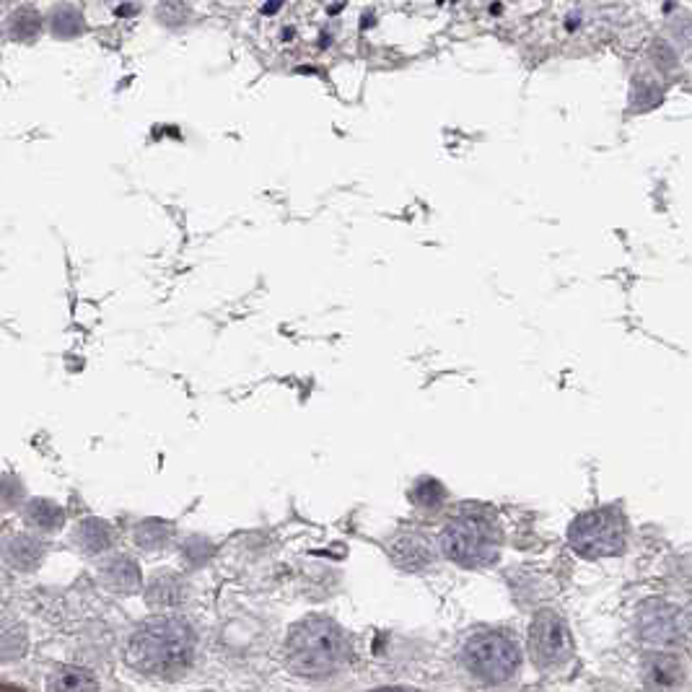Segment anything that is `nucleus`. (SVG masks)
I'll return each mask as SVG.
<instances>
[{"label": "nucleus", "mask_w": 692, "mask_h": 692, "mask_svg": "<svg viewBox=\"0 0 692 692\" xmlns=\"http://www.w3.org/2000/svg\"><path fill=\"white\" fill-rule=\"evenodd\" d=\"M52 29H55L58 37H76V34L83 32V19L70 6L58 8L55 16H52Z\"/></svg>", "instance_id": "10"}, {"label": "nucleus", "mask_w": 692, "mask_h": 692, "mask_svg": "<svg viewBox=\"0 0 692 692\" xmlns=\"http://www.w3.org/2000/svg\"><path fill=\"white\" fill-rule=\"evenodd\" d=\"M47 692H99V682L89 669L60 667L50 674Z\"/></svg>", "instance_id": "7"}, {"label": "nucleus", "mask_w": 692, "mask_h": 692, "mask_svg": "<svg viewBox=\"0 0 692 692\" xmlns=\"http://www.w3.org/2000/svg\"><path fill=\"white\" fill-rule=\"evenodd\" d=\"M573 651L568 623L555 612L545 610L534 617L529 628V656L540 669H555L568 664Z\"/></svg>", "instance_id": "6"}, {"label": "nucleus", "mask_w": 692, "mask_h": 692, "mask_svg": "<svg viewBox=\"0 0 692 692\" xmlns=\"http://www.w3.org/2000/svg\"><path fill=\"white\" fill-rule=\"evenodd\" d=\"M345 659L343 633L330 620L312 617L293 628L288 638V661L291 667L306 677H327Z\"/></svg>", "instance_id": "1"}, {"label": "nucleus", "mask_w": 692, "mask_h": 692, "mask_svg": "<svg viewBox=\"0 0 692 692\" xmlns=\"http://www.w3.org/2000/svg\"><path fill=\"white\" fill-rule=\"evenodd\" d=\"M39 29H42V16H37V13L29 11V8L19 11L11 19V34L16 39H21V42H29V39L37 37Z\"/></svg>", "instance_id": "9"}, {"label": "nucleus", "mask_w": 692, "mask_h": 692, "mask_svg": "<svg viewBox=\"0 0 692 692\" xmlns=\"http://www.w3.org/2000/svg\"><path fill=\"white\" fill-rule=\"evenodd\" d=\"M376 692H400V690H376Z\"/></svg>", "instance_id": "12"}, {"label": "nucleus", "mask_w": 692, "mask_h": 692, "mask_svg": "<svg viewBox=\"0 0 692 692\" xmlns=\"http://www.w3.org/2000/svg\"><path fill=\"white\" fill-rule=\"evenodd\" d=\"M677 682H680V667H677V661L667 659V656L651 661V667H648V685L654 687V690L667 692L672 690Z\"/></svg>", "instance_id": "8"}, {"label": "nucleus", "mask_w": 692, "mask_h": 692, "mask_svg": "<svg viewBox=\"0 0 692 692\" xmlns=\"http://www.w3.org/2000/svg\"><path fill=\"white\" fill-rule=\"evenodd\" d=\"M0 692H24V690H19V687H11V685H0Z\"/></svg>", "instance_id": "11"}, {"label": "nucleus", "mask_w": 692, "mask_h": 692, "mask_svg": "<svg viewBox=\"0 0 692 692\" xmlns=\"http://www.w3.org/2000/svg\"><path fill=\"white\" fill-rule=\"evenodd\" d=\"M185 630L187 628H177L174 623H159L151 625V628H143L133 638L130 656L143 669H156V672L182 667L190 659L192 651Z\"/></svg>", "instance_id": "4"}, {"label": "nucleus", "mask_w": 692, "mask_h": 692, "mask_svg": "<svg viewBox=\"0 0 692 692\" xmlns=\"http://www.w3.org/2000/svg\"><path fill=\"white\" fill-rule=\"evenodd\" d=\"M573 550L584 558H602V555L620 553L625 545L623 519L610 511V508H599L584 514L571 527L568 534Z\"/></svg>", "instance_id": "5"}, {"label": "nucleus", "mask_w": 692, "mask_h": 692, "mask_svg": "<svg viewBox=\"0 0 692 692\" xmlns=\"http://www.w3.org/2000/svg\"><path fill=\"white\" fill-rule=\"evenodd\" d=\"M444 553L464 568L490 566L498 555V529L485 516L467 514L454 519L441 537Z\"/></svg>", "instance_id": "2"}, {"label": "nucleus", "mask_w": 692, "mask_h": 692, "mask_svg": "<svg viewBox=\"0 0 692 692\" xmlns=\"http://www.w3.org/2000/svg\"><path fill=\"white\" fill-rule=\"evenodd\" d=\"M519 661L521 654L516 643L496 630L477 633L464 646V667L470 669L477 680L490 682V685L506 682L519 669Z\"/></svg>", "instance_id": "3"}]
</instances>
